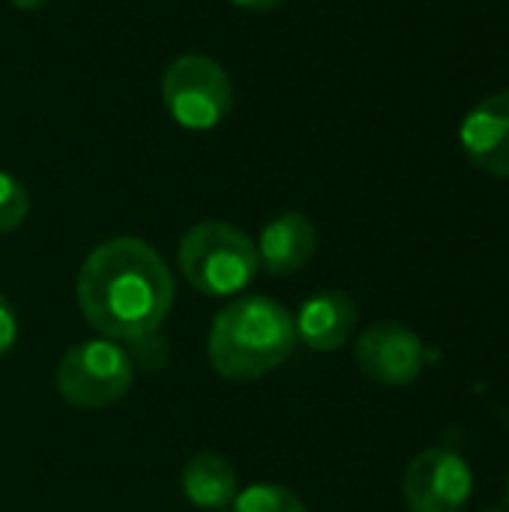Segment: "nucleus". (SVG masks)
Here are the masks:
<instances>
[{
	"instance_id": "9d476101",
	"label": "nucleus",
	"mask_w": 509,
	"mask_h": 512,
	"mask_svg": "<svg viewBox=\"0 0 509 512\" xmlns=\"http://www.w3.org/2000/svg\"><path fill=\"white\" fill-rule=\"evenodd\" d=\"M255 249L270 276H294L312 261L318 249V228L303 213H282L264 225Z\"/></svg>"
},
{
	"instance_id": "9b49d317",
	"label": "nucleus",
	"mask_w": 509,
	"mask_h": 512,
	"mask_svg": "<svg viewBox=\"0 0 509 512\" xmlns=\"http://www.w3.org/2000/svg\"><path fill=\"white\" fill-rule=\"evenodd\" d=\"M183 495L192 507L204 512L228 510L237 498V471L219 453H195L180 477Z\"/></svg>"
},
{
	"instance_id": "4468645a",
	"label": "nucleus",
	"mask_w": 509,
	"mask_h": 512,
	"mask_svg": "<svg viewBox=\"0 0 509 512\" xmlns=\"http://www.w3.org/2000/svg\"><path fill=\"white\" fill-rule=\"evenodd\" d=\"M18 342V315L12 303L0 294V357H6Z\"/></svg>"
},
{
	"instance_id": "0eeeda50",
	"label": "nucleus",
	"mask_w": 509,
	"mask_h": 512,
	"mask_svg": "<svg viewBox=\"0 0 509 512\" xmlns=\"http://www.w3.org/2000/svg\"><path fill=\"white\" fill-rule=\"evenodd\" d=\"M354 360L360 372L375 384L405 387L423 375L426 345L411 327L399 321H378L360 333L354 345Z\"/></svg>"
},
{
	"instance_id": "7ed1b4c3",
	"label": "nucleus",
	"mask_w": 509,
	"mask_h": 512,
	"mask_svg": "<svg viewBox=\"0 0 509 512\" xmlns=\"http://www.w3.org/2000/svg\"><path fill=\"white\" fill-rule=\"evenodd\" d=\"M183 279L204 297H234L249 288L261 270L258 249L246 231L231 222H198L177 246Z\"/></svg>"
},
{
	"instance_id": "39448f33",
	"label": "nucleus",
	"mask_w": 509,
	"mask_h": 512,
	"mask_svg": "<svg viewBox=\"0 0 509 512\" xmlns=\"http://www.w3.org/2000/svg\"><path fill=\"white\" fill-rule=\"evenodd\" d=\"M162 102L177 126L192 132L216 129L234 105L231 78L207 54H183L162 75Z\"/></svg>"
},
{
	"instance_id": "f3484780",
	"label": "nucleus",
	"mask_w": 509,
	"mask_h": 512,
	"mask_svg": "<svg viewBox=\"0 0 509 512\" xmlns=\"http://www.w3.org/2000/svg\"><path fill=\"white\" fill-rule=\"evenodd\" d=\"M504 504H507V512H509V477H507V489H504Z\"/></svg>"
},
{
	"instance_id": "f03ea898",
	"label": "nucleus",
	"mask_w": 509,
	"mask_h": 512,
	"mask_svg": "<svg viewBox=\"0 0 509 512\" xmlns=\"http://www.w3.org/2000/svg\"><path fill=\"white\" fill-rule=\"evenodd\" d=\"M294 348V315L264 294H246L222 306L207 336L210 366L219 378L237 384L270 375Z\"/></svg>"
},
{
	"instance_id": "6e6552de",
	"label": "nucleus",
	"mask_w": 509,
	"mask_h": 512,
	"mask_svg": "<svg viewBox=\"0 0 509 512\" xmlns=\"http://www.w3.org/2000/svg\"><path fill=\"white\" fill-rule=\"evenodd\" d=\"M459 141L471 165L492 177H509V90H501L471 108Z\"/></svg>"
},
{
	"instance_id": "ddd939ff",
	"label": "nucleus",
	"mask_w": 509,
	"mask_h": 512,
	"mask_svg": "<svg viewBox=\"0 0 509 512\" xmlns=\"http://www.w3.org/2000/svg\"><path fill=\"white\" fill-rule=\"evenodd\" d=\"M27 213H30L27 186L18 177L0 171V234L15 231L27 219Z\"/></svg>"
},
{
	"instance_id": "f257e3e1",
	"label": "nucleus",
	"mask_w": 509,
	"mask_h": 512,
	"mask_svg": "<svg viewBox=\"0 0 509 512\" xmlns=\"http://www.w3.org/2000/svg\"><path fill=\"white\" fill-rule=\"evenodd\" d=\"M78 309L111 342H141L165 324L174 306V279L165 258L138 237H111L81 264Z\"/></svg>"
},
{
	"instance_id": "a211bd4d",
	"label": "nucleus",
	"mask_w": 509,
	"mask_h": 512,
	"mask_svg": "<svg viewBox=\"0 0 509 512\" xmlns=\"http://www.w3.org/2000/svg\"><path fill=\"white\" fill-rule=\"evenodd\" d=\"M489 512H501V510H489Z\"/></svg>"
},
{
	"instance_id": "dca6fc26",
	"label": "nucleus",
	"mask_w": 509,
	"mask_h": 512,
	"mask_svg": "<svg viewBox=\"0 0 509 512\" xmlns=\"http://www.w3.org/2000/svg\"><path fill=\"white\" fill-rule=\"evenodd\" d=\"M12 6H18V9H42L48 0H9Z\"/></svg>"
},
{
	"instance_id": "1a4fd4ad",
	"label": "nucleus",
	"mask_w": 509,
	"mask_h": 512,
	"mask_svg": "<svg viewBox=\"0 0 509 512\" xmlns=\"http://www.w3.org/2000/svg\"><path fill=\"white\" fill-rule=\"evenodd\" d=\"M357 315H360L357 303L348 291H339V288L318 291L306 297L294 315L297 342H303L306 348L318 354L339 351L342 345H348L357 327Z\"/></svg>"
},
{
	"instance_id": "423d86ee",
	"label": "nucleus",
	"mask_w": 509,
	"mask_h": 512,
	"mask_svg": "<svg viewBox=\"0 0 509 512\" xmlns=\"http://www.w3.org/2000/svg\"><path fill=\"white\" fill-rule=\"evenodd\" d=\"M402 492L411 512H462L474 492V474L459 453L435 447L408 465Z\"/></svg>"
},
{
	"instance_id": "20e7f679",
	"label": "nucleus",
	"mask_w": 509,
	"mask_h": 512,
	"mask_svg": "<svg viewBox=\"0 0 509 512\" xmlns=\"http://www.w3.org/2000/svg\"><path fill=\"white\" fill-rule=\"evenodd\" d=\"M135 381L132 357L111 339L72 345L57 366V393L72 408L96 411L120 402Z\"/></svg>"
},
{
	"instance_id": "2eb2a0df",
	"label": "nucleus",
	"mask_w": 509,
	"mask_h": 512,
	"mask_svg": "<svg viewBox=\"0 0 509 512\" xmlns=\"http://www.w3.org/2000/svg\"><path fill=\"white\" fill-rule=\"evenodd\" d=\"M231 3L240 9H249V12H270V9L282 6L285 0H231Z\"/></svg>"
},
{
	"instance_id": "f8f14e48",
	"label": "nucleus",
	"mask_w": 509,
	"mask_h": 512,
	"mask_svg": "<svg viewBox=\"0 0 509 512\" xmlns=\"http://www.w3.org/2000/svg\"><path fill=\"white\" fill-rule=\"evenodd\" d=\"M231 512H309L306 504L285 486L276 483H252L237 492Z\"/></svg>"
}]
</instances>
